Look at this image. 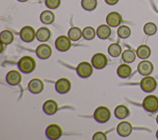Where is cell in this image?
<instances>
[{
	"instance_id": "6da1fadb",
	"label": "cell",
	"mask_w": 158,
	"mask_h": 140,
	"mask_svg": "<svg viewBox=\"0 0 158 140\" xmlns=\"http://www.w3.org/2000/svg\"><path fill=\"white\" fill-rule=\"evenodd\" d=\"M36 67L35 59L29 56H25L20 59L18 62V67L19 70L24 73H30L32 72Z\"/></svg>"
},
{
	"instance_id": "7a4b0ae2",
	"label": "cell",
	"mask_w": 158,
	"mask_h": 140,
	"mask_svg": "<svg viewBox=\"0 0 158 140\" xmlns=\"http://www.w3.org/2000/svg\"><path fill=\"white\" fill-rule=\"evenodd\" d=\"M142 105L145 110L154 113L158 110V97L154 95H149L144 99Z\"/></svg>"
},
{
	"instance_id": "3957f363",
	"label": "cell",
	"mask_w": 158,
	"mask_h": 140,
	"mask_svg": "<svg viewBox=\"0 0 158 140\" xmlns=\"http://www.w3.org/2000/svg\"><path fill=\"white\" fill-rule=\"evenodd\" d=\"M93 117L99 123H106L110 119V112L106 107L100 106L94 110Z\"/></svg>"
},
{
	"instance_id": "277c9868",
	"label": "cell",
	"mask_w": 158,
	"mask_h": 140,
	"mask_svg": "<svg viewBox=\"0 0 158 140\" xmlns=\"http://www.w3.org/2000/svg\"><path fill=\"white\" fill-rule=\"evenodd\" d=\"M157 86V82L152 76H148L143 78L140 81L141 89L146 93L152 92Z\"/></svg>"
},
{
	"instance_id": "5b68a950",
	"label": "cell",
	"mask_w": 158,
	"mask_h": 140,
	"mask_svg": "<svg viewBox=\"0 0 158 140\" xmlns=\"http://www.w3.org/2000/svg\"><path fill=\"white\" fill-rule=\"evenodd\" d=\"M76 71L80 77L86 78L92 74L93 67L89 62H82L78 65L76 68Z\"/></svg>"
},
{
	"instance_id": "8992f818",
	"label": "cell",
	"mask_w": 158,
	"mask_h": 140,
	"mask_svg": "<svg viewBox=\"0 0 158 140\" xmlns=\"http://www.w3.org/2000/svg\"><path fill=\"white\" fill-rule=\"evenodd\" d=\"M20 38L26 43H30L35 39L36 33L34 28L30 26H25L20 31Z\"/></svg>"
},
{
	"instance_id": "52a82bcc",
	"label": "cell",
	"mask_w": 158,
	"mask_h": 140,
	"mask_svg": "<svg viewBox=\"0 0 158 140\" xmlns=\"http://www.w3.org/2000/svg\"><path fill=\"white\" fill-rule=\"evenodd\" d=\"M71 44L70 39L65 35L59 36L55 41L56 49L61 52L68 51L70 48Z\"/></svg>"
},
{
	"instance_id": "ba28073f",
	"label": "cell",
	"mask_w": 158,
	"mask_h": 140,
	"mask_svg": "<svg viewBox=\"0 0 158 140\" xmlns=\"http://www.w3.org/2000/svg\"><path fill=\"white\" fill-rule=\"evenodd\" d=\"M60 127L56 124H51L46 129L45 133L46 137L49 139H57L62 135Z\"/></svg>"
},
{
	"instance_id": "9c48e42d",
	"label": "cell",
	"mask_w": 158,
	"mask_h": 140,
	"mask_svg": "<svg viewBox=\"0 0 158 140\" xmlns=\"http://www.w3.org/2000/svg\"><path fill=\"white\" fill-rule=\"evenodd\" d=\"M91 63L94 68L102 69L107 64V59L104 54L96 53L92 57Z\"/></svg>"
},
{
	"instance_id": "30bf717a",
	"label": "cell",
	"mask_w": 158,
	"mask_h": 140,
	"mask_svg": "<svg viewBox=\"0 0 158 140\" xmlns=\"http://www.w3.org/2000/svg\"><path fill=\"white\" fill-rule=\"evenodd\" d=\"M71 87L70 81L65 78L59 79L55 84V88L57 93L60 94H65L68 93Z\"/></svg>"
},
{
	"instance_id": "8fae6325",
	"label": "cell",
	"mask_w": 158,
	"mask_h": 140,
	"mask_svg": "<svg viewBox=\"0 0 158 140\" xmlns=\"http://www.w3.org/2000/svg\"><path fill=\"white\" fill-rule=\"evenodd\" d=\"M36 56L41 59H48L52 54L51 47L47 44H41L36 49Z\"/></svg>"
},
{
	"instance_id": "7c38bea8",
	"label": "cell",
	"mask_w": 158,
	"mask_h": 140,
	"mask_svg": "<svg viewBox=\"0 0 158 140\" xmlns=\"http://www.w3.org/2000/svg\"><path fill=\"white\" fill-rule=\"evenodd\" d=\"M28 90L33 94L41 93L44 88L43 82L39 78H33L31 80L28 84Z\"/></svg>"
},
{
	"instance_id": "4fadbf2b",
	"label": "cell",
	"mask_w": 158,
	"mask_h": 140,
	"mask_svg": "<svg viewBox=\"0 0 158 140\" xmlns=\"http://www.w3.org/2000/svg\"><path fill=\"white\" fill-rule=\"evenodd\" d=\"M117 131L120 136L127 137L131 134L132 131V126L128 121H121L117 125Z\"/></svg>"
},
{
	"instance_id": "5bb4252c",
	"label": "cell",
	"mask_w": 158,
	"mask_h": 140,
	"mask_svg": "<svg viewBox=\"0 0 158 140\" xmlns=\"http://www.w3.org/2000/svg\"><path fill=\"white\" fill-rule=\"evenodd\" d=\"M6 80L8 84L12 86H15V85H17L20 83L22 80V76L20 73L18 71L12 70L9 71L7 73Z\"/></svg>"
},
{
	"instance_id": "9a60e30c",
	"label": "cell",
	"mask_w": 158,
	"mask_h": 140,
	"mask_svg": "<svg viewBox=\"0 0 158 140\" xmlns=\"http://www.w3.org/2000/svg\"><path fill=\"white\" fill-rule=\"evenodd\" d=\"M153 65L149 60H143L138 65V72L142 75H148L151 74L153 70Z\"/></svg>"
},
{
	"instance_id": "2e32d148",
	"label": "cell",
	"mask_w": 158,
	"mask_h": 140,
	"mask_svg": "<svg viewBox=\"0 0 158 140\" xmlns=\"http://www.w3.org/2000/svg\"><path fill=\"white\" fill-rule=\"evenodd\" d=\"M122 16L117 12H110L106 17V22L107 24L112 27L118 26L122 22Z\"/></svg>"
},
{
	"instance_id": "e0dca14e",
	"label": "cell",
	"mask_w": 158,
	"mask_h": 140,
	"mask_svg": "<svg viewBox=\"0 0 158 140\" xmlns=\"http://www.w3.org/2000/svg\"><path fill=\"white\" fill-rule=\"evenodd\" d=\"M43 109L46 114L53 115L57 112L58 109V105L55 101L49 99L44 102L43 105Z\"/></svg>"
},
{
	"instance_id": "ac0fdd59",
	"label": "cell",
	"mask_w": 158,
	"mask_h": 140,
	"mask_svg": "<svg viewBox=\"0 0 158 140\" xmlns=\"http://www.w3.org/2000/svg\"><path fill=\"white\" fill-rule=\"evenodd\" d=\"M111 33L110 28L105 24L99 25L96 30V34L99 38L102 39H107Z\"/></svg>"
},
{
	"instance_id": "d6986e66",
	"label": "cell",
	"mask_w": 158,
	"mask_h": 140,
	"mask_svg": "<svg viewBox=\"0 0 158 140\" xmlns=\"http://www.w3.org/2000/svg\"><path fill=\"white\" fill-rule=\"evenodd\" d=\"M36 36L37 39L40 41H46L51 37V31L46 27H41L37 30Z\"/></svg>"
},
{
	"instance_id": "ffe728a7",
	"label": "cell",
	"mask_w": 158,
	"mask_h": 140,
	"mask_svg": "<svg viewBox=\"0 0 158 140\" xmlns=\"http://www.w3.org/2000/svg\"><path fill=\"white\" fill-rule=\"evenodd\" d=\"M54 19L55 15L54 13L49 10H44L40 14V20L44 24H51L54 21Z\"/></svg>"
},
{
	"instance_id": "44dd1931",
	"label": "cell",
	"mask_w": 158,
	"mask_h": 140,
	"mask_svg": "<svg viewBox=\"0 0 158 140\" xmlns=\"http://www.w3.org/2000/svg\"><path fill=\"white\" fill-rule=\"evenodd\" d=\"M117 73L120 78H126L130 75L131 73V68L128 65L123 64L118 66L117 70Z\"/></svg>"
},
{
	"instance_id": "7402d4cb",
	"label": "cell",
	"mask_w": 158,
	"mask_h": 140,
	"mask_svg": "<svg viewBox=\"0 0 158 140\" xmlns=\"http://www.w3.org/2000/svg\"><path fill=\"white\" fill-rule=\"evenodd\" d=\"M151 49L145 44L139 46L136 49V54L139 59H145L148 58L151 55Z\"/></svg>"
},
{
	"instance_id": "603a6c76",
	"label": "cell",
	"mask_w": 158,
	"mask_h": 140,
	"mask_svg": "<svg viewBox=\"0 0 158 140\" xmlns=\"http://www.w3.org/2000/svg\"><path fill=\"white\" fill-rule=\"evenodd\" d=\"M128 114V109L123 105H119L117 106L114 110V115L118 119H123L126 118Z\"/></svg>"
},
{
	"instance_id": "cb8c5ba5",
	"label": "cell",
	"mask_w": 158,
	"mask_h": 140,
	"mask_svg": "<svg viewBox=\"0 0 158 140\" xmlns=\"http://www.w3.org/2000/svg\"><path fill=\"white\" fill-rule=\"evenodd\" d=\"M1 42L4 44L11 43L14 39V35L12 31L8 30H5L1 31L0 35Z\"/></svg>"
},
{
	"instance_id": "d4e9b609",
	"label": "cell",
	"mask_w": 158,
	"mask_h": 140,
	"mask_svg": "<svg viewBox=\"0 0 158 140\" xmlns=\"http://www.w3.org/2000/svg\"><path fill=\"white\" fill-rule=\"evenodd\" d=\"M82 32L78 27H73L69 29L68 31V36L69 38L72 41H78L81 37Z\"/></svg>"
},
{
	"instance_id": "484cf974",
	"label": "cell",
	"mask_w": 158,
	"mask_h": 140,
	"mask_svg": "<svg viewBox=\"0 0 158 140\" xmlns=\"http://www.w3.org/2000/svg\"><path fill=\"white\" fill-rule=\"evenodd\" d=\"M136 58V54L131 49H126L122 54V59L125 63H131Z\"/></svg>"
},
{
	"instance_id": "4316f807",
	"label": "cell",
	"mask_w": 158,
	"mask_h": 140,
	"mask_svg": "<svg viewBox=\"0 0 158 140\" xmlns=\"http://www.w3.org/2000/svg\"><path fill=\"white\" fill-rule=\"evenodd\" d=\"M107 51L112 57H117L121 54L122 48L118 43H112L109 46Z\"/></svg>"
},
{
	"instance_id": "83f0119b",
	"label": "cell",
	"mask_w": 158,
	"mask_h": 140,
	"mask_svg": "<svg viewBox=\"0 0 158 140\" xmlns=\"http://www.w3.org/2000/svg\"><path fill=\"white\" fill-rule=\"evenodd\" d=\"M82 7L88 11L94 10L97 6V0H81Z\"/></svg>"
},
{
	"instance_id": "f1b7e54d",
	"label": "cell",
	"mask_w": 158,
	"mask_h": 140,
	"mask_svg": "<svg viewBox=\"0 0 158 140\" xmlns=\"http://www.w3.org/2000/svg\"><path fill=\"white\" fill-rule=\"evenodd\" d=\"M144 32L147 35H153L157 31V26L152 22L146 23L143 27Z\"/></svg>"
},
{
	"instance_id": "f546056e",
	"label": "cell",
	"mask_w": 158,
	"mask_h": 140,
	"mask_svg": "<svg viewBox=\"0 0 158 140\" xmlns=\"http://www.w3.org/2000/svg\"><path fill=\"white\" fill-rule=\"evenodd\" d=\"M131 33V30L130 28L126 25H121L118 27L117 30L118 36L122 39H125L129 37Z\"/></svg>"
},
{
	"instance_id": "4dcf8cb0",
	"label": "cell",
	"mask_w": 158,
	"mask_h": 140,
	"mask_svg": "<svg viewBox=\"0 0 158 140\" xmlns=\"http://www.w3.org/2000/svg\"><path fill=\"white\" fill-rule=\"evenodd\" d=\"M95 30L91 27H85L82 31V35L85 39L91 40L93 39L95 36Z\"/></svg>"
},
{
	"instance_id": "1f68e13d",
	"label": "cell",
	"mask_w": 158,
	"mask_h": 140,
	"mask_svg": "<svg viewBox=\"0 0 158 140\" xmlns=\"http://www.w3.org/2000/svg\"><path fill=\"white\" fill-rule=\"evenodd\" d=\"M60 4V0H45L46 6L51 9H57Z\"/></svg>"
},
{
	"instance_id": "d6a6232c",
	"label": "cell",
	"mask_w": 158,
	"mask_h": 140,
	"mask_svg": "<svg viewBox=\"0 0 158 140\" xmlns=\"http://www.w3.org/2000/svg\"><path fill=\"white\" fill-rule=\"evenodd\" d=\"M93 140H106L107 137L104 133L102 131H98L95 133L93 136Z\"/></svg>"
},
{
	"instance_id": "836d02e7",
	"label": "cell",
	"mask_w": 158,
	"mask_h": 140,
	"mask_svg": "<svg viewBox=\"0 0 158 140\" xmlns=\"http://www.w3.org/2000/svg\"><path fill=\"white\" fill-rule=\"evenodd\" d=\"M105 1L109 5H115L118 2V0H105Z\"/></svg>"
},
{
	"instance_id": "e575fe53",
	"label": "cell",
	"mask_w": 158,
	"mask_h": 140,
	"mask_svg": "<svg viewBox=\"0 0 158 140\" xmlns=\"http://www.w3.org/2000/svg\"><path fill=\"white\" fill-rule=\"evenodd\" d=\"M17 1H19L20 2H25V1H27L28 0H17Z\"/></svg>"
},
{
	"instance_id": "d590c367",
	"label": "cell",
	"mask_w": 158,
	"mask_h": 140,
	"mask_svg": "<svg viewBox=\"0 0 158 140\" xmlns=\"http://www.w3.org/2000/svg\"><path fill=\"white\" fill-rule=\"evenodd\" d=\"M156 137H157V138L158 139V130H157V131H156Z\"/></svg>"
},
{
	"instance_id": "8d00e7d4",
	"label": "cell",
	"mask_w": 158,
	"mask_h": 140,
	"mask_svg": "<svg viewBox=\"0 0 158 140\" xmlns=\"http://www.w3.org/2000/svg\"><path fill=\"white\" fill-rule=\"evenodd\" d=\"M156 121H157V124H158V115H157V117H156Z\"/></svg>"
}]
</instances>
